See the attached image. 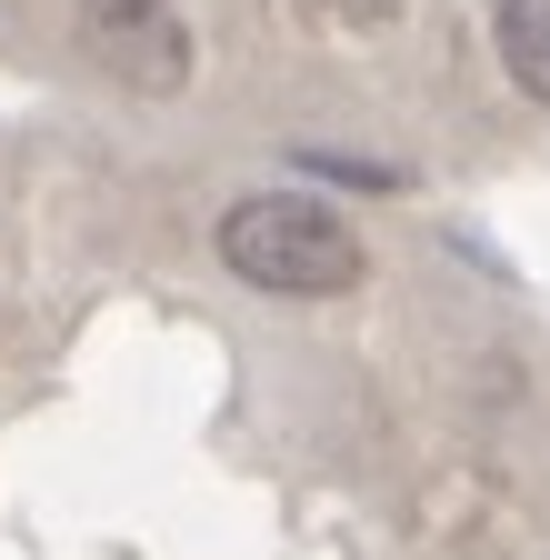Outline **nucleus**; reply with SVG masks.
Listing matches in <instances>:
<instances>
[{"label":"nucleus","instance_id":"obj_1","mask_svg":"<svg viewBox=\"0 0 550 560\" xmlns=\"http://www.w3.org/2000/svg\"><path fill=\"white\" fill-rule=\"evenodd\" d=\"M221 260L250 280V291H281V301H330L361 280V231L340 221L330 200L311 190H250L221 210Z\"/></svg>","mask_w":550,"mask_h":560},{"label":"nucleus","instance_id":"obj_2","mask_svg":"<svg viewBox=\"0 0 550 560\" xmlns=\"http://www.w3.org/2000/svg\"><path fill=\"white\" fill-rule=\"evenodd\" d=\"M501 70L530 91V101H550V0H501Z\"/></svg>","mask_w":550,"mask_h":560},{"label":"nucleus","instance_id":"obj_3","mask_svg":"<svg viewBox=\"0 0 550 560\" xmlns=\"http://www.w3.org/2000/svg\"><path fill=\"white\" fill-rule=\"evenodd\" d=\"M81 11L120 40V31H151V21H161V0H81Z\"/></svg>","mask_w":550,"mask_h":560},{"label":"nucleus","instance_id":"obj_4","mask_svg":"<svg viewBox=\"0 0 550 560\" xmlns=\"http://www.w3.org/2000/svg\"><path fill=\"white\" fill-rule=\"evenodd\" d=\"M320 11H330V21H351V31H371V21L400 11V0H320Z\"/></svg>","mask_w":550,"mask_h":560}]
</instances>
